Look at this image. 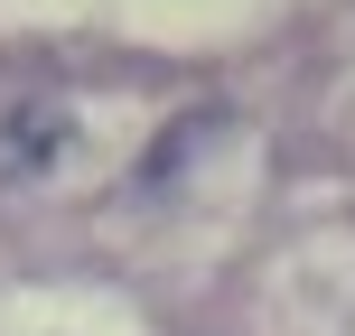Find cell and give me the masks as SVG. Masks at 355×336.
Listing matches in <instances>:
<instances>
[]
</instances>
